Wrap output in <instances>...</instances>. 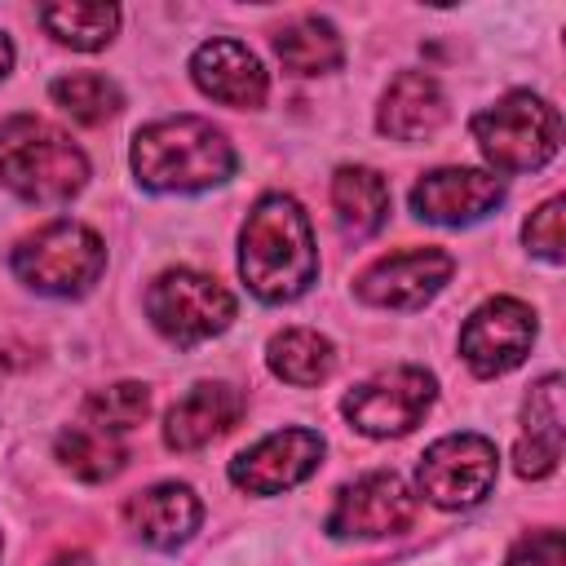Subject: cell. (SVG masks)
I'll list each match as a JSON object with an SVG mask.
<instances>
[{"mask_svg":"<svg viewBox=\"0 0 566 566\" xmlns=\"http://www.w3.org/2000/svg\"><path fill=\"white\" fill-rule=\"evenodd\" d=\"M411 522H416L411 486L398 473L376 469L336 491V504H332L323 531L332 539H385V535L407 531Z\"/></svg>","mask_w":566,"mask_h":566,"instance_id":"cell-10","label":"cell"},{"mask_svg":"<svg viewBox=\"0 0 566 566\" xmlns=\"http://www.w3.org/2000/svg\"><path fill=\"white\" fill-rule=\"evenodd\" d=\"M447 124V93L429 71H398L376 106V128L389 142H424Z\"/></svg>","mask_w":566,"mask_h":566,"instance_id":"cell-18","label":"cell"},{"mask_svg":"<svg viewBox=\"0 0 566 566\" xmlns=\"http://www.w3.org/2000/svg\"><path fill=\"white\" fill-rule=\"evenodd\" d=\"M9 270L31 292L71 301V296L93 292V283L102 279V270H106V243L84 221L57 217V221H44L40 230H31V234H22L13 243Z\"/></svg>","mask_w":566,"mask_h":566,"instance_id":"cell-5","label":"cell"},{"mask_svg":"<svg viewBox=\"0 0 566 566\" xmlns=\"http://www.w3.org/2000/svg\"><path fill=\"white\" fill-rule=\"evenodd\" d=\"M124 522L142 544L168 553L199 531L203 504L186 482H155V486L124 500Z\"/></svg>","mask_w":566,"mask_h":566,"instance_id":"cell-16","label":"cell"},{"mask_svg":"<svg viewBox=\"0 0 566 566\" xmlns=\"http://www.w3.org/2000/svg\"><path fill=\"white\" fill-rule=\"evenodd\" d=\"M265 367L283 380V385H296V389H310V385H323L336 367V345L314 332V327H283L270 336L265 345Z\"/></svg>","mask_w":566,"mask_h":566,"instance_id":"cell-21","label":"cell"},{"mask_svg":"<svg viewBox=\"0 0 566 566\" xmlns=\"http://www.w3.org/2000/svg\"><path fill=\"white\" fill-rule=\"evenodd\" d=\"M49 97H53V106H57L62 115H71L75 124H88V128H97V124H106V119H115V115L124 111L119 84H115L111 75H102V71H71V75H57V80L49 84Z\"/></svg>","mask_w":566,"mask_h":566,"instance_id":"cell-23","label":"cell"},{"mask_svg":"<svg viewBox=\"0 0 566 566\" xmlns=\"http://www.w3.org/2000/svg\"><path fill=\"white\" fill-rule=\"evenodd\" d=\"M0 548H4V539H0Z\"/></svg>","mask_w":566,"mask_h":566,"instance_id":"cell-30","label":"cell"},{"mask_svg":"<svg viewBox=\"0 0 566 566\" xmlns=\"http://www.w3.org/2000/svg\"><path fill=\"white\" fill-rule=\"evenodd\" d=\"M504 566H566V539H562V531L557 526H544V531L522 535L509 548Z\"/></svg>","mask_w":566,"mask_h":566,"instance_id":"cell-27","label":"cell"},{"mask_svg":"<svg viewBox=\"0 0 566 566\" xmlns=\"http://www.w3.org/2000/svg\"><path fill=\"white\" fill-rule=\"evenodd\" d=\"M9 71H13V40L0 31V80H4Z\"/></svg>","mask_w":566,"mask_h":566,"instance_id":"cell-29","label":"cell"},{"mask_svg":"<svg viewBox=\"0 0 566 566\" xmlns=\"http://www.w3.org/2000/svg\"><path fill=\"white\" fill-rule=\"evenodd\" d=\"M562 438H566V411H562V376L548 371L531 385L522 402V438L513 447V469L517 478H548L562 460Z\"/></svg>","mask_w":566,"mask_h":566,"instance_id":"cell-17","label":"cell"},{"mask_svg":"<svg viewBox=\"0 0 566 566\" xmlns=\"http://www.w3.org/2000/svg\"><path fill=\"white\" fill-rule=\"evenodd\" d=\"M500 473L495 442L482 433H447L424 447L416 464V486L438 509H473L491 495Z\"/></svg>","mask_w":566,"mask_h":566,"instance_id":"cell-8","label":"cell"},{"mask_svg":"<svg viewBox=\"0 0 566 566\" xmlns=\"http://www.w3.org/2000/svg\"><path fill=\"white\" fill-rule=\"evenodd\" d=\"M146 318L168 345L195 349L234 323V296L212 274L177 265L155 274V283L146 287Z\"/></svg>","mask_w":566,"mask_h":566,"instance_id":"cell-6","label":"cell"},{"mask_svg":"<svg viewBox=\"0 0 566 566\" xmlns=\"http://www.w3.org/2000/svg\"><path fill=\"white\" fill-rule=\"evenodd\" d=\"M49 566H97V562H93L84 548H66V553H57Z\"/></svg>","mask_w":566,"mask_h":566,"instance_id":"cell-28","label":"cell"},{"mask_svg":"<svg viewBox=\"0 0 566 566\" xmlns=\"http://www.w3.org/2000/svg\"><path fill=\"white\" fill-rule=\"evenodd\" d=\"M522 243H526L531 256H539V261H548V265H562L566 248H562V199H557V195L544 199V203L526 217Z\"/></svg>","mask_w":566,"mask_h":566,"instance_id":"cell-26","label":"cell"},{"mask_svg":"<svg viewBox=\"0 0 566 566\" xmlns=\"http://www.w3.org/2000/svg\"><path fill=\"white\" fill-rule=\"evenodd\" d=\"M150 416V389L142 380H115L106 389H93L80 402V420L97 433H128Z\"/></svg>","mask_w":566,"mask_h":566,"instance_id":"cell-25","label":"cell"},{"mask_svg":"<svg viewBox=\"0 0 566 566\" xmlns=\"http://www.w3.org/2000/svg\"><path fill=\"white\" fill-rule=\"evenodd\" d=\"M88 181V155L40 115L0 119V186L27 203H66Z\"/></svg>","mask_w":566,"mask_h":566,"instance_id":"cell-3","label":"cell"},{"mask_svg":"<svg viewBox=\"0 0 566 566\" xmlns=\"http://www.w3.org/2000/svg\"><path fill=\"white\" fill-rule=\"evenodd\" d=\"M40 27L80 53L106 49L119 31V9L106 0H57V4H40Z\"/></svg>","mask_w":566,"mask_h":566,"instance_id":"cell-22","label":"cell"},{"mask_svg":"<svg viewBox=\"0 0 566 566\" xmlns=\"http://www.w3.org/2000/svg\"><path fill=\"white\" fill-rule=\"evenodd\" d=\"M332 208L349 239H371L389 221V181L367 164H345L332 172Z\"/></svg>","mask_w":566,"mask_h":566,"instance_id":"cell-19","label":"cell"},{"mask_svg":"<svg viewBox=\"0 0 566 566\" xmlns=\"http://www.w3.org/2000/svg\"><path fill=\"white\" fill-rule=\"evenodd\" d=\"M469 133L491 172H535L562 150V115L548 97L513 88L469 119Z\"/></svg>","mask_w":566,"mask_h":566,"instance_id":"cell-4","label":"cell"},{"mask_svg":"<svg viewBox=\"0 0 566 566\" xmlns=\"http://www.w3.org/2000/svg\"><path fill=\"white\" fill-rule=\"evenodd\" d=\"M190 80L203 97L234 106V111H256L270 97V75L261 57L248 44L226 40V35H212L190 53Z\"/></svg>","mask_w":566,"mask_h":566,"instance_id":"cell-14","label":"cell"},{"mask_svg":"<svg viewBox=\"0 0 566 566\" xmlns=\"http://www.w3.org/2000/svg\"><path fill=\"white\" fill-rule=\"evenodd\" d=\"M504 203V177L491 168H433L411 186V212L429 226H473Z\"/></svg>","mask_w":566,"mask_h":566,"instance_id":"cell-13","label":"cell"},{"mask_svg":"<svg viewBox=\"0 0 566 566\" xmlns=\"http://www.w3.org/2000/svg\"><path fill=\"white\" fill-rule=\"evenodd\" d=\"M433 398H438L433 371L402 363V367H385V371L367 376L363 385H354L340 398V416L363 438H402L429 416Z\"/></svg>","mask_w":566,"mask_h":566,"instance_id":"cell-7","label":"cell"},{"mask_svg":"<svg viewBox=\"0 0 566 566\" xmlns=\"http://www.w3.org/2000/svg\"><path fill=\"white\" fill-rule=\"evenodd\" d=\"M323 464V433L305 424L274 429L230 460V482L248 495H283Z\"/></svg>","mask_w":566,"mask_h":566,"instance_id":"cell-12","label":"cell"},{"mask_svg":"<svg viewBox=\"0 0 566 566\" xmlns=\"http://www.w3.org/2000/svg\"><path fill=\"white\" fill-rule=\"evenodd\" d=\"M455 274V256L442 248H402L376 256L354 279V296L376 310H420L429 305Z\"/></svg>","mask_w":566,"mask_h":566,"instance_id":"cell-11","label":"cell"},{"mask_svg":"<svg viewBox=\"0 0 566 566\" xmlns=\"http://www.w3.org/2000/svg\"><path fill=\"white\" fill-rule=\"evenodd\" d=\"M248 411L243 389H234L230 380H199L190 385V394H181L168 416H164V442L172 451H199L208 442H217L221 433H230Z\"/></svg>","mask_w":566,"mask_h":566,"instance_id":"cell-15","label":"cell"},{"mask_svg":"<svg viewBox=\"0 0 566 566\" xmlns=\"http://www.w3.org/2000/svg\"><path fill=\"white\" fill-rule=\"evenodd\" d=\"M239 279L265 305H287L314 287V226L292 195H261L252 203L239 230Z\"/></svg>","mask_w":566,"mask_h":566,"instance_id":"cell-1","label":"cell"},{"mask_svg":"<svg viewBox=\"0 0 566 566\" xmlns=\"http://www.w3.org/2000/svg\"><path fill=\"white\" fill-rule=\"evenodd\" d=\"M53 455H57V464H62L71 478H80V482H106V478H115V473L124 469V460H128V451H124L111 433H97V429H88V424L62 429V433L53 438Z\"/></svg>","mask_w":566,"mask_h":566,"instance_id":"cell-24","label":"cell"},{"mask_svg":"<svg viewBox=\"0 0 566 566\" xmlns=\"http://www.w3.org/2000/svg\"><path fill=\"white\" fill-rule=\"evenodd\" d=\"M535 310L517 296H491L482 301L464 327H460V358L473 376L491 380V376H504L513 367L526 363L531 345H535Z\"/></svg>","mask_w":566,"mask_h":566,"instance_id":"cell-9","label":"cell"},{"mask_svg":"<svg viewBox=\"0 0 566 566\" xmlns=\"http://www.w3.org/2000/svg\"><path fill=\"white\" fill-rule=\"evenodd\" d=\"M128 164H133L137 186L155 195H195V190H212L230 181L239 168V155L212 119L168 115L133 133Z\"/></svg>","mask_w":566,"mask_h":566,"instance_id":"cell-2","label":"cell"},{"mask_svg":"<svg viewBox=\"0 0 566 566\" xmlns=\"http://www.w3.org/2000/svg\"><path fill=\"white\" fill-rule=\"evenodd\" d=\"M274 53L292 75H327L345 62V40L327 18L301 13L274 31Z\"/></svg>","mask_w":566,"mask_h":566,"instance_id":"cell-20","label":"cell"}]
</instances>
